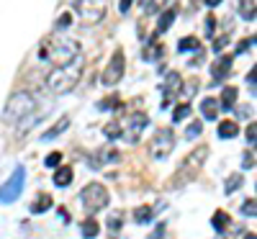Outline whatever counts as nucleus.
Wrapping results in <instances>:
<instances>
[{"instance_id":"nucleus-16","label":"nucleus","mask_w":257,"mask_h":239,"mask_svg":"<svg viewBox=\"0 0 257 239\" xmlns=\"http://www.w3.org/2000/svg\"><path fill=\"white\" fill-rule=\"evenodd\" d=\"M237 95H239V90L234 88V85H226V88L221 90V98H219V108H224V111H229V108L237 103Z\"/></svg>"},{"instance_id":"nucleus-32","label":"nucleus","mask_w":257,"mask_h":239,"mask_svg":"<svg viewBox=\"0 0 257 239\" xmlns=\"http://www.w3.org/2000/svg\"><path fill=\"white\" fill-rule=\"evenodd\" d=\"M242 213H244V216H254V213H257V201H254V198H247V201L242 203Z\"/></svg>"},{"instance_id":"nucleus-45","label":"nucleus","mask_w":257,"mask_h":239,"mask_svg":"<svg viewBox=\"0 0 257 239\" xmlns=\"http://www.w3.org/2000/svg\"><path fill=\"white\" fill-rule=\"evenodd\" d=\"M244 239H257V236H254V231H252V234H247V236H244Z\"/></svg>"},{"instance_id":"nucleus-13","label":"nucleus","mask_w":257,"mask_h":239,"mask_svg":"<svg viewBox=\"0 0 257 239\" xmlns=\"http://www.w3.org/2000/svg\"><path fill=\"white\" fill-rule=\"evenodd\" d=\"M108 160H118V152L113 147H103L100 152H95V155L90 157V167L93 170H100L103 165H108Z\"/></svg>"},{"instance_id":"nucleus-15","label":"nucleus","mask_w":257,"mask_h":239,"mask_svg":"<svg viewBox=\"0 0 257 239\" xmlns=\"http://www.w3.org/2000/svg\"><path fill=\"white\" fill-rule=\"evenodd\" d=\"M219 98H203V103H201V113H203V118L206 121H213L219 116Z\"/></svg>"},{"instance_id":"nucleus-19","label":"nucleus","mask_w":257,"mask_h":239,"mask_svg":"<svg viewBox=\"0 0 257 239\" xmlns=\"http://www.w3.org/2000/svg\"><path fill=\"white\" fill-rule=\"evenodd\" d=\"M237 134H239V126L234 124L231 118H226V121L219 124V137H221V139H234Z\"/></svg>"},{"instance_id":"nucleus-39","label":"nucleus","mask_w":257,"mask_h":239,"mask_svg":"<svg viewBox=\"0 0 257 239\" xmlns=\"http://www.w3.org/2000/svg\"><path fill=\"white\" fill-rule=\"evenodd\" d=\"M196 93H198V80H190V85H185V95L193 98Z\"/></svg>"},{"instance_id":"nucleus-17","label":"nucleus","mask_w":257,"mask_h":239,"mask_svg":"<svg viewBox=\"0 0 257 239\" xmlns=\"http://www.w3.org/2000/svg\"><path fill=\"white\" fill-rule=\"evenodd\" d=\"M175 16H178V11H175V8H167V11H162V16H160V24H157V31H155V34H157V36H160V34H165L170 26L175 24Z\"/></svg>"},{"instance_id":"nucleus-8","label":"nucleus","mask_w":257,"mask_h":239,"mask_svg":"<svg viewBox=\"0 0 257 239\" xmlns=\"http://www.w3.org/2000/svg\"><path fill=\"white\" fill-rule=\"evenodd\" d=\"M24 185H26V167H16L13 175L6 180V185L0 188V203H13L18 201V195L24 193Z\"/></svg>"},{"instance_id":"nucleus-36","label":"nucleus","mask_w":257,"mask_h":239,"mask_svg":"<svg viewBox=\"0 0 257 239\" xmlns=\"http://www.w3.org/2000/svg\"><path fill=\"white\" fill-rule=\"evenodd\" d=\"M121 219H123L121 213H113V216H111V224H108V226H111V234H113V236H116L118 229H121Z\"/></svg>"},{"instance_id":"nucleus-34","label":"nucleus","mask_w":257,"mask_h":239,"mask_svg":"<svg viewBox=\"0 0 257 239\" xmlns=\"http://www.w3.org/2000/svg\"><path fill=\"white\" fill-rule=\"evenodd\" d=\"M59 162H62V152H52V155L44 160V165H47V167H52V170H54V167H59Z\"/></svg>"},{"instance_id":"nucleus-20","label":"nucleus","mask_w":257,"mask_h":239,"mask_svg":"<svg viewBox=\"0 0 257 239\" xmlns=\"http://www.w3.org/2000/svg\"><path fill=\"white\" fill-rule=\"evenodd\" d=\"M52 208V195L49 193H39V198L31 203V213H44Z\"/></svg>"},{"instance_id":"nucleus-12","label":"nucleus","mask_w":257,"mask_h":239,"mask_svg":"<svg viewBox=\"0 0 257 239\" xmlns=\"http://www.w3.org/2000/svg\"><path fill=\"white\" fill-rule=\"evenodd\" d=\"M231 62H234L231 57H219L216 62L211 64V80H213L211 85H221V82L229 77V72H231Z\"/></svg>"},{"instance_id":"nucleus-2","label":"nucleus","mask_w":257,"mask_h":239,"mask_svg":"<svg viewBox=\"0 0 257 239\" xmlns=\"http://www.w3.org/2000/svg\"><path fill=\"white\" fill-rule=\"evenodd\" d=\"M206 157H208V147H206V144H201V147L193 149L190 155L183 160V165L178 167V172L173 175V180H170V188H183V185H188V183L201 172V167L206 165Z\"/></svg>"},{"instance_id":"nucleus-10","label":"nucleus","mask_w":257,"mask_h":239,"mask_svg":"<svg viewBox=\"0 0 257 239\" xmlns=\"http://www.w3.org/2000/svg\"><path fill=\"white\" fill-rule=\"evenodd\" d=\"M147 124H149V116H147L144 111L132 113V116H128V121H126V129L121 132V137H123L128 144H139V139H142V134H144Z\"/></svg>"},{"instance_id":"nucleus-18","label":"nucleus","mask_w":257,"mask_h":239,"mask_svg":"<svg viewBox=\"0 0 257 239\" xmlns=\"http://www.w3.org/2000/svg\"><path fill=\"white\" fill-rule=\"evenodd\" d=\"M211 226L216 229L219 234H224L226 231V226H231V219H229V213L226 211H216L211 216Z\"/></svg>"},{"instance_id":"nucleus-31","label":"nucleus","mask_w":257,"mask_h":239,"mask_svg":"<svg viewBox=\"0 0 257 239\" xmlns=\"http://www.w3.org/2000/svg\"><path fill=\"white\" fill-rule=\"evenodd\" d=\"M70 26H72V13L64 11V13L57 18V29H70Z\"/></svg>"},{"instance_id":"nucleus-37","label":"nucleus","mask_w":257,"mask_h":239,"mask_svg":"<svg viewBox=\"0 0 257 239\" xmlns=\"http://www.w3.org/2000/svg\"><path fill=\"white\" fill-rule=\"evenodd\" d=\"M254 167V152H244L242 157V170H252Z\"/></svg>"},{"instance_id":"nucleus-33","label":"nucleus","mask_w":257,"mask_h":239,"mask_svg":"<svg viewBox=\"0 0 257 239\" xmlns=\"http://www.w3.org/2000/svg\"><path fill=\"white\" fill-rule=\"evenodd\" d=\"M226 44H229V34H221L216 41H213V52H216V54H221Z\"/></svg>"},{"instance_id":"nucleus-6","label":"nucleus","mask_w":257,"mask_h":239,"mask_svg":"<svg viewBox=\"0 0 257 239\" xmlns=\"http://www.w3.org/2000/svg\"><path fill=\"white\" fill-rule=\"evenodd\" d=\"M75 8L85 26H98L100 21H105V13H108V3L105 0H77Z\"/></svg>"},{"instance_id":"nucleus-1","label":"nucleus","mask_w":257,"mask_h":239,"mask_svg":"<svg viewBox=\"0 0 257 239\" xmlns=\"http://www.w3.org/2000/svg\"><path fill=\"white\" fill-rule=\"evenodd\" d=\"M82 70H85V64H82V57L80 54L75 59H70V62H64V64H57V67L47 75V80H44L49 93H54V95L72 93L77 88L80 77H82Z\"/></svg>"},{"instance_id":"nucleus-40","label":"nucleus","mask_w":257,"mask_h":239,"mask_svg":"<svg viewBox=\"0 0 257 239\" xmlns=\"http://www.w3.org/2000/svg\"><path fill=\"white\" fill-rule=\"evenodd\" d=\"M213 29H216V18L208 16V18H206V34L211 36V34H213Z\"/></svg>"},{"instance_id":"nucleus-11","label":"nucleus","mask_w":257,"mask_h":239,"mask_svg":"<svg viewBox=\"0 0 257 239\" xmlns=\"http://www.w3.org/2000/svg\"><path fill=\"white\" fill-rule=\"evenodd\" d=\"M180 90H183V80H180V75H178V72H170L167 80H165V85H162V93H165L162 108L173 105V100H175V95H178Z\"/></svg>"},{"instance_id":"nucleus-4","label":"nucleus","mask_w":257,"mask_h":239,"mask_svg":"<svg viewBox=\"0 0 257 239\" xmlns=\"http://www.w3.org/2000/svg\"><path fill=\"white\" fill-rule=\"evenodd\" d=\"M80 201H82L85 213L95 216L98 211H103L105 206L111 203V195H108V190H105V185H100V183H88V185L82 188V193H80Z\"/></svg>"},{"instance_id":"nucleus-38","label":"nucleus","mask_w":257,"mask_h":239,"mask_svg":"<svg viewBox=\"0 0 257 239\" xmlns=\"http://www.w3.org/2000/svg\"><path fill=\"white\" fill-rule=\"evenodd\" d=\"M247 85H249V90L254 95V85H257V67H254V64H252V70L247 72Z\"/></svg>"},{"instance_id":"nucleus-23","label":"nucleus","mask_w":257,"mask_h":239,"mask_svg":"<svg viewBox=\"0 0 257 239\" xmlns=\"http://www.w3.org/2000/svg\"><path fill=\"white\" fill-rule=\"evenodd\" d=\"M134 219H137V224H149L155 219V208H149V206H139L137 211H134Z\"/></svg>"},{"instance_id":"nucleus-29","label":"nucleus","mask_w":257,"mask_h":239,"mask_svg":"<svg viewBox=\"0 0 257 239\" xmlns=\"http://www.w3.org/2000/svg\"><path fill=\"white\" fill-rule=\"evenodd\" d=\"M239 188H242V175L237 172V175H231V178L226 180V188H224V190H226V195H231L234 190H239Z\"/></svg>"},{"instance_id":"nucleus-46","label":"nucleus","mask_w":257,"mask_h":239,"mask_svg":"<svg viewBox=\"0 0 257 239\" xmlns=\"http://www.w3.org/2000/svg\"><path fill=\"white\" fill-rule=\"evenodd\" d=\"M219 239H221V236H219Z\"/></svg>"},{"instance_id":"nucleus-28","label":"nucleus","mask_w":257,"mask_h":239,"mask_svg":"<svg viewBox=\"0 0 257 239\" xmlns=\"http://www.w3.org/2000/svg\"><path fill=\"white\" fill-rule=\"evenodd\" d=\"M103 134L108 137V139H118L121 137V124H116V121L113 124H105L103 126Z\"/></svg>"},{"instance_id":"nucleus-30","label":"nucleus","mask_w":257,"mask_h":239,"mask_svg":"<svg viewBox=\"0 0 257 239\" xmlns=\"http://www.w3.org/2000/svg\"><path fill=\"white\" fill-rule=\"evenodd\" d=\"M121 105V100L113 95V98H105V100H100L98 103V108H100V111H108V108H111V111H113V108H118Z\"/></svg>"},{"instance_id":"nucleus-9","label":"nucleus","mask_w":257,"mask_h":239,"mask_svg":"<svg viewBox=\"0 0 257 239\" xmlns=\"http://www.w3.org/2000/svg\"><path fill=\"white\" fill-rule=\"evenodd\" d=\"M123 72H126V57H123L121 49H116L113 57L108 59V64H105V70H103V77H100V80H103L105 88H113V85L121 82Z\"/></svg>"},{"instance_id":"nucleus-41","label":"nucleus","mask_w":257,"mask_h":239,"mask_svg":"<svg viewBox=\"0 0 257 239\" xmlns=\"http://www.w3.org/2000/svg\"><path fill=\"white\" fill-rule=\"evenodd\" d=\"M165 236V224H157L155 226V231H152V236H149V239H162Z\"/></svg>"},{"instance_id":"nucleus-7","label":"nucleus","mask_w":257,"mask_h":239,"mask_svg":"<svg viewBox=\"0 0 257 239\" xmlns=\"http://www.w3.org/2000/svg\"><path fill=\"white\" fill-rule=\"evenodd\" d=\"M175 149V132L173 129H157V134L152 137V142H149V155H152L155 160H165L170 157V152Z\"/></svg>"},{"instance_id":"nucleus-21","label":"nucleus","mask_w":257,"mask_h":239,"mask_svg":"<svg viewBox=\"0 0 257 239\" xmlns=\"http://www.w3.org/2000/svg\"><path fill=\"white\" fill-rule=\"evenodd\" d=\"M67 129H70V118L64 116V118H59V121H57V124H54V126L49 129V132L44 134V142H49V139H57V137H59L62 132H67Z\"/></svg>"},{"instance_id":"nucleus-24","label":"nucleus","mask_w":257,"mask_h":239,"mask_svg":"<svg viewBox=\"0 0 257 239\" xmlns=\"http://www.w3.org/2000/svg\"><path fill=\"white\" fill-rule=\"evenodd\" d=\"M239 16L244 21H254V0H239Z\"/></svg>"},{"instance_id":"nucleus-26","label":"nucleus","mask_w":257,"mask_h":239,"mask_svg":"<svg viewBox=\"0 0 257 239\" xmlns=\"http://www.w3.org/2000/svg\"><path fill=\"white\" fill-rule=\"evenodd\" d=\"M188 116H190V103H180L175 111H173V121H175V124H180V121L188 118Z\"/></svg>"},{"instance_id":"nucleus-35","label":"nucleus","mask_w":257,"mask_h":239,"mask_svg":"<svg viewBox=\"0 0 257 239\" xmlns=\"http://www.w3.org/2000/svg\"><path fill=\"white\" fill-rule=\"evenodd\" d=\"M247 142H249L252 149H254V144H257V124H254V121L247 126Z\"/></svg>"},{"instance_id":"nucleus-44","label":"nucleus","mask_w":257,"mask_h":239,"mask_svg":"<svg viewBox=\"0 0 257 239\" xmlns=\"http://www.w3.org/2000/svg\"><path fill=\"white\" fill-rule=\"evenodd\" d=\"M203 3H206L208 8H216V6H221V3H224V0H203Z\"/></svg>"},{"instance_id":"nucleus-14","label":"nucleus","mask_w":257,"mask_h":239,"mask_svg":"<svg viewBox=\"0 0 257 239\" xmlns=\"http://www.w3.org/2000/svg\"><path fill=\"white\" fill-rule=\"evenodd\" d=\"M57 172H54V185L57 188H67L70 183H72V178H75V172H72V167L70 165H62V167H54Z\"/></svg>"},{"instance_id":"nucleus-5","label":"nucleus","mask_w":257,"mask_h":239,"mask_svg":"<svg viewBox=\"0 0 257 239\" xmlns=\"http://www.w3.org/2000/svg\"><path fill=\"white\" fill-rule=\"evenodd\" d=\"M80 54V44L75 39H54L49 47L41 49V57H49L52 64L57 67V64H64V62H70Z\"/></svg>"},{"instance_id":"nucleus-3","label":"nucleus","mask_w":257,"mask_h":239,"mask_svg":"<svg viewBox=\"0 0 257 239\" xmlns=\"http://www.w3.org/2000/svg\"><path fill=\"white\" fill-rule=\"evenodd\" d=\"M36 111V98L26 90H18L8 98L6 103V111H3V121L6 124H18V121H26L31 113Z\"/></svg>"},{"instance_id":"nucleus-43","label":"nucleus","mask_w":257,"mask_h":239,"mask_svg":"<svg viewBox=\"0 0 257 239\" xmlns=\"http://www.w3.org/2000/svg\"><path fill=\"white\" fill-rule=\"evenodd\" d=\"M249 44H254V39H244V41H242V44L237 47V54H242V52H247V49H249Z\"/></svg>"},{"instance_id":"nucleus-27","label":"nucleus","mask_w":257,"mask_h":239,"mask_svg":"<svg viewBox=\"0 0 257 239\" xmlns=\"http://www.w3.org/2000/svg\"><path fill=\"white\" fill-rule=\"evenodd\" d=\"M201 132H203V124L201 121H190L188 129H185V137L188 139H196V137H201Z\"/></svg>"},{"instance_id":"nucleus-25","label":"nucleus","mask_w":257,"mask_h":239,"mask_svg":"<svg viewBox=\"0 0 257 239\" xmlns=\"http://www.w3.org/2000/svg\"><path fill=\"white\" fill-rule=\"evenodd\" d=\"M178 49H180V52H198L201 44H198V39H196V36H185V39H180Z\"/></svg>"},{"instance_id":"nucleus-22","label":"nucleus","mask_w":257,"mask_h":239,"mask_svg":"<svg viewBox=\"0 0 257 239\" xmlns=\"http://www.w3.org/2000/svg\"><path fill=\"white\" fill-rule=\"evenodd\" d=\"M100 234V226H98V221L93 219V216H88V219L82 221V236L85 239H95Z\"/></svg>"},{"instance_id":"nucleus-42","label":"nucleus","mask_w":257,"mask_h":239,"mask_svg":"<svg viewBox=\"0 0 257 239\" xmlns=\"http://www.w3.org/2000/svg\"><path fill=\"white\" fill-rule=\"evenodd\" d=\"M132 6H134V0H121V3H118V11H121V13L126 16V13H128V8H132Z\"/></svg>"}]
</instances>
